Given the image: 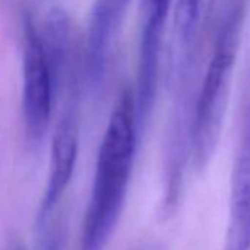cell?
I'll return each instance as SVG.
<instances>
[{
  "label": "cell",
  "mask_w": 250,
  "mask_h": 250,
  "mask_svg": "<svg viewBox=\"0 0 250 250\" xmlns=\"http://www.w3.org/2000/svg\"><path fill=\"white\" fill-rule=\"evenodd\" d=\"M142 136L134 91L125 87L113 103L99 146L80 250H106L109 246L128 197Z\"/></svg>",
  "instance_id": "obj_1"
},
{
  "label": "cell",
  "mask_w": 250,
  "mask_h": 250,
  "mask_svg": "<svg viewBox=\"0 0 250 250\" xmlns=\"http://www.w3.org/2000/svg\"><path fill=\"white\" fill-rule=\"evenodd\" d=\"M238 40L240 17L231 14L218 33L212 58L200 88L194 96L190 130V164L199 172L209 164L221 137Z\"/></svg>",
  "instance_id": "obj_2"
},
{
  "label": "cell",
  "mask_w": 250,
  "mask_h": 250,
  "mask_svg": "<svg viewBox=\"0 0 250 250\" xmlns=\"http://www.w3.org/2000/svg\"><path fill=\"white\" fill-rule=\"evenodd\" d=\"M61 87L46 58L40 33L30 18L24 22L22 121L27 140L40 146L47 136Z\"/></svg>",
  "instance_id": "obj_3"
},
{
  "label": "cell",
  "mask_w": 250,
  "mask_h": 250,
  "mask_svg": "<svg viewBox=\"0 0 250 250\" xmlns=\"http://www.w3.org/2000/svg\"><path fill=\"white\" fill-rule=\"evenodd\" d=\"M78 97V84L75 78H71L68 84V97L52 133L49 174L36 219L39 229H43L47 225L75 174L80 155Z\"/></svg>",
  "instance_id": "obj_4"
},
{
  "label": "cell",
  "mask_w": 250,
  "mask_h": 250,
  "mask_svg": "<svg viewBox=\"0 0 250 250\" xmlns=\"http://www.w3.org/2000/svg\"><path fill=\"white\" fill-rule=\"evenodd\" d=\"M229 190L228 222L222 250H250V96L240 119Z\"/></svg>",
  "instance_id": "obj_5"
},
{
  "label": "cell",
  "mask_w": 250,
  "mask_h": 250,
  "mask_svg": "<svg viewBox=\"0 0 250 250\" xmlns=\"http://www.w3.org/2000/svg\"><path fill=\"white\" fill-rule=\"evenodd\" d=\"M130 0H94L87 39L85 72L91 87L102 85L112 46L121 22L127 14Z\"/></svg>",
  "instance_id": "obj_6"
},
{
  "label": "cell",
  "mask_w": 250,
  "mask_h": 250,
  "mask_svg": "<svg viewBox=\"0 0 250 250\" xmlns=\"http://www.w3.org/2000/svg\"><path fill=\"white\" fill-rule=\"evenodd\" d=\"M40 39L53 75L62 87L69 63V18L62 9L56 8L49 12Z\"/></svg>",
  "instance_id": "obj_7"
},
{
  "label": "cell",
  "mask_w": 250,
  "mask_h": 250,
  "mask_svg": "<svg viewBox=\"0 0 250 250\" xmlns=\"http://www.w3.org/2000/svg\"><path fill=\"white\" fill-rule=\"evenodd\" d=\"M202 0H180L177 8V24L181 33L183 42L188 43L193 33L194 25L199 17Z\"/></svg>",
  "instance_id": "obj_8"
},
{
  "label": "cell",
  "mask_w": 250,
  "mask_h": 250,
  "mask_svg": "<svg viewBox=\"0 0 250 250\" xmlns=\"http://www.w3.org/2000/svg\"><path fill=\"white\" fill-rule=\"evenodd\" d=\"M42 250H62V246H61V241H59V235L56 232H50L49 237L46 238Z\"/></svg>",
  "instance_id": "obj_9"
},
{
  "label": "cell",
  "mask_w": 250,
  "mask_h": 250,
  "mask_svg": "<svg viewBox=\"0 0 250 250\" xmlns=\"http://www.w3.org/2000/svg\"><path fill=\"white\" fill-rule=\"evenodd\" d=\"M9 250H27V247H24L22 244H14Z\"/></svg>",
  "instance_id": "obj_10"
}]
</instances>
